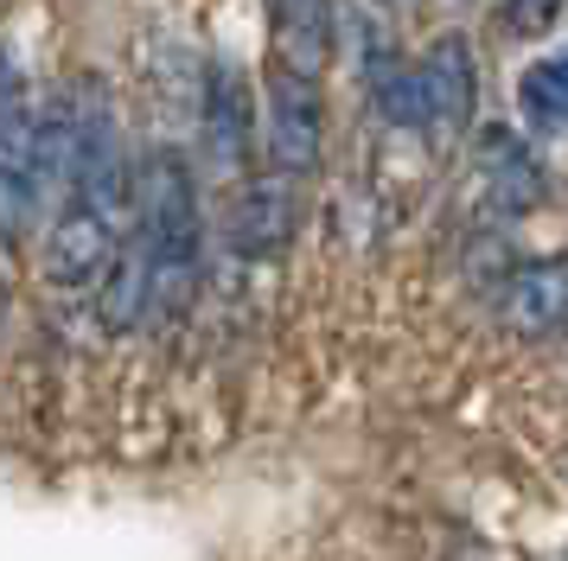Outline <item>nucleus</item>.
<instances>
[{"instance_id": "1", "label": "nucleus", "mask_w": 568, "mask_h": 561, "mask_svg": "<svg viewBox=\"0 0 568 561\" xmlns=\"http://www.w3.org/2000/svg\"><path fill=\"white\" fill-rule=\"evenodd\" d=\"M205 268V224H199V185L173 147H154L129 178V236L109 255L103 313L115 326L129 319H180L199 294Z\"/></svg>"}, {"instance_id": "2", "label": "nucleus", "mask_w": 568, "mask_h": 561, "mask_svg": "<svg viewBox=\"0 0 568 561\" xmlns=\"http://www.w3.org/2000/svg\"><path fill=\"white\" fill-rule=\"evenodd\" d=\"M58 198L45 243V275L52 287H90L109 268L129 217V173H122V141H115V109H109L103 76H71L58 90Z\"/></svg>"}, {"instance_id": "3", "label": "nucleus", "mask_w": 568, "mask_h": 561, "mask_svg": "<svg viewBox=\"0 0 568 561\" xmlns=\"http://www.w3.org/2000/svg\"><path fill=\"white\" fill-rule=\"evenodd\" d=\"M58 185V90L0 122V243H20Z\"/></svg>"}, {"instance_id": "4", "label": "nucleus", "mask_w": 568, "mask_h": 561, "mask_svg": "<svg viewBox=\"0 0 568 561\" xmlns=\"http://www.w3.org/2000/svg\"><path fill=\"white\" fill-rule=\"evenodd\" d=\"M473 102H479V64H473V45H466L460 32H440L435 45L422 51V64L409 71L415 128H422L435 147H454L466 128H473Z\"/></svg>"}, {"instance_id": "5", "label": "nucleus", "mask_w": 568, "mask_h": 561, "mask_svg": "<svg viewBox=\"0 0 568 561\" xmlns=\"http://www.w3.org/2000/svg\"><path fill=\"white\" fill-rule=\"evenodd\" d=\"M320 76L287 71V64H268V160L282 166L287 178H301L320 166Z\"/></svg>"}, {"instance_id": "6", "label": "nucleus", "mask_w": 568, "mask_h": 561, "mask_svg": "<svg viewBox=\"0 0 568 561\" xmlns=\"http://www.w3.org/2000/svg\"><path fill=\"white\" fill-rule=\"evenodd\" d=\"M505 326L517 338L568 332V262H524L505 287Z\"/></svg>"}, {"instance_id": "7", "label": "nucleus", "mask_w": 568, "mask_h": 561, "mask_svg": "<svg viewBox=\"0 0 568 561\" xmlns=\"http://www.w3.org/2000/svg\"><path fill=\"white\" fill-rule=\"evenodd\" d=\"M479 185H486V204L498 217H517V211H530L542 198V173L530 147L517 141L511 128H486V141H479Z\"/></svg>"}, {"instance_id": "8", "label": "nucleus", "mask_w": 568, "mask_h": 561, "mask_svg": "<svg viewBox=\"0 0 568 561\" xmlns=\"http://www.w3.org/2000/svg\"><path fill=\"white\" fill-rule=\"evenodd\" d=\"M338 7L333 0H275V64L320 76L333 58Z\"/></svg>"}, {"instance_id": "9", "label": "nucleus", "mask_w": 568, "mask_h": 561, "mask_svg": "<svg viewBox=\"0 0 568 561\" xmlns=\"http://www.w3.org/2000/svg\"><path fill=\"white\" fill-rule=\"evenodd\" d=\"M250 134H256V115H250V83L217 64L211 71V90H205V141H211V160L217 166H243L250 160Z\"/></svg>"}, {"instance_id": "10", "label": "nucleus", "mask_w": 568, "mask_h": 561, "mask_svg": "<svg viewBox=\"0 0 568 561\" xmlns=\"http://www.w3.org/2000/svg\"><path fill=\"white\" fill-rule=\"evenodd\" d=\"M294 230V198L282 178H250L231 204V243L243 255H275Z\"/></svg>"}, {"instance_id": "11", "label": "nucleus", "mask_w": 568, "mask_h": 561, "mask_svg": "<svg viewBox=\"0 0 568 561\" xmlns=\"http://www.w3.org/2000/svg\"><path fill=\"white\" fill-rule=\"evenodd\" d=\"M517 109H524V122L537 134H568V51L537 58L517 76Z\"/></svg>"}, {"instance_id": "12", "label": "nucleus", "mask_w": 568, "mask_h": 561, "mask_svg": "<svg viewBox=\"0 0 568 561\" xmlns=\"http://www.w3.org/2000/svg\"><path fill=\"white\" fill-rule=\"evenodd\" d=\"M556 13H562V0H505V20H511V32H549V26H556Z\"/></svg>"}, {"instance_id": "13", "label": "nucleus", "mask_w": 568, "mask_h": 561, "mask_svg": "<svg viewBox=\"0 0 568 561\" xmlns=\"http://www.w3.org/2000/svg\"><path fill=\"white\" fill-rule=\"evenodd\" d=\"M20 102H27V96H20V76H13V64H0V122H7Z\"/></svg>"}, {"instance_id": "14", "label": "nucleus", "mask_w": 568, "mask_h": 561, "mask_svg": "<svg viewBox=\"0 0 568 561\" xmlns=\"http://www.w3.org/2000/svg\"><path fill=\"white\" fill-rule=\"evenodd\" d=\"M0 319H7V300H0Z\"/></svg>"}]
</instances>
